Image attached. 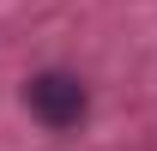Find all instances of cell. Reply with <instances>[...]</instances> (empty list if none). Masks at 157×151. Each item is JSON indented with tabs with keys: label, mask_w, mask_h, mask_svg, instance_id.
Masks as SVG:
<instances>
[{
	"label": "cell",
	"mask_w": 157,
	"mask_h": 151,
	"mask_svg": "<svg viewBox=\"0 0 157 151\" xmlns=\"http://www.w3.org/2000/svg\"><path fill=\"white\" fill-rule=\"evenodd\" d=\"M24 109L48 133H73L78 121L91 115V85L78 73H67V67H42V73L24 79Z\"/></svg>",
	"instance_id": "obj_1"
}]
</instances>
